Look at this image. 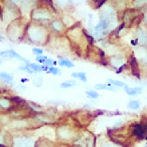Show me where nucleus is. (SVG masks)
Wrapping results in <instances>:
<instances>
[{"label": "nucleus", "mask_w": 147, "mask_h": 147, "mask_svg": "<svg viewBox=\"0 0 147 147\" xmlns=\"http://www.w3.org/2000/svg\"><path fill=\"white\" fill-rule=\"evenodd\" d=\"M50 40H51V31L48 26L36 23V22L27 23L24 42L35 44L38 47H44L50 43Z\"/></svg>", "instance_id": "f257e3e1"}, {"label": "nucleus", "mask_w": 147, "mask_h": 147, "mask_svg": "<svg viewBox=\"0 0 147 147\" xmlns=\"http://www.w3.org/2000/svg\"><path fill=\"white\" fill-rule=\"evenodd\" d=\"M80 131L82 130L75 124L63 122V123H59L56 126V139H58L59 143L74 144L76 142Z\"/></svg>", "instance_id": "f03ea898"}, {"label": "nucleus", "mask_w": 147, "mask_h": 147, "mask_svg": "<svg viewBox=\"0 0 147 147\" xmlns=\"http://www.w3.org/2000/svg\"><path fill=\"white\" fill-rule=\"evenodd\" d=\"M26 28H27V23H24L23 19L19 18L7 26L5 38L12 43H23L26 36Z\"/></svg>", "instance_id": "7ed1b4c3"}, {"label": "nucleus", "mask_w": 147, "mask_h": 147, "mask_svg": "<svg viewBox=\"0 0 147 147\" xmlns=\"http://www.w3.org/2000/svg\"><path fill=\"white\" fill-rule=\"evenodd\" d=\"M50 5H36L31 12H30V19L31 22H36V23L44 24V26H48L51 23V20L54 19V9L48 8Z\"/></svg>", "instance_id": "20e7f679"}, {"label": "nucleus", "mask_w": 147, "mask_h": 147, "mask_svg": "<svg viewBox=\"0 0 147 147\" xmlns=\"http://www.w3.org/2000/svg\"><path fill=\"white\" fill-rule=\"evenodd\" d=\"M1 13V18H3V23L4 24H9L13 20L22 18V11L20 8L13 4L11 0H5V4H4V12H0Z\"/></svg>", "instance_id": "39448f33"}, {"label": "nucleus", "mask_w": 147, "mask_h": 147, "mask_svg": "<svg viewBox=\"0 0 147 147\" xmlns=\"http://www.w3.org/2000/svg\"><path fill=\"white\" fill-rule=\"evenodd\" d=\"M36 138L34 134H27L26 131L13 134L12 136V147H35Z\"/></svg>", "instance_id": "423d86ee"}, {"label": "nucleus", "mask_w": 147, "mask_h": 147, "mask_svg": "<svg viewBox=\"0 0 147 147\" xmlns=\"http://www.w3.org/2000/svg\"><path fill=\"white\" fill-rule=\"evenodd\" d=\"M107 64L119 74L122 71H124L126 67H128V59H127V56H124L122 54H112L109 56Z\"/></svg>", "instance_id": "0eeeda50"}, {"label": "nucleus", "mask_w": 147, "mask_h": 147, "mask_svg": "<svg viewBox=\"0 0 147 147\" xmlns=\"http://www.w3.org/2000/svg\"><path fill=\"white\" fill-rule=\"evenodd\" d=\"M140 11L142 9H135V8H128V9H124L123 11V15H122V24L124 27H132L135 22L139 20V15H140Z\"/></svg>", "instance_id": "6e6552de"}, {"label": "nucleus", "mask_w": 147, "mask_h": 147, "mask_svg": "<svg viewBox=\"0 0 147 147\" xmlns=\"http://www.w3.org/2000/svg\"><path fill=\"white\" fill-rule=\"evenodd\" d=\"M134 58H135L139 70H146L147 71V48L142 46H138L134 48Z\"/></svg>", "instance_id": "1a4fd4ad"}, {"label": "nucleus", "mask_w": 147, "mask_h": 147, "mask_svg": "<svg viewBox=\"0 0 147 147\" xmlns=\"http://www.w3.org/2000/svg\"><path fill=\"white\" fill-rule=\"evenodd\" d=\"M48 28H50L51 32H54L56 35H63V34L67 32V30H68L66 23H64L62 19H59V18H54V19L51 20V23L48 24Z\"/></svg>", "instance_id": "9d476101"}, {"label": "nucleus", "mask_w": 147, "mask_h": 147, "mask_svg": "<svg viewBox=\"0 0 147 147\" xmlns=\"http://www.w3.org/2000/svg\"><path fill=\"white\" fill-rule=\"evenodd\" d=\"M15 106H16L15 98L0 94V110H1V112H11L13 109H16Z\"/></svg>", "instance_id": "9b49d317"}, {"label": "nucleus", "mask_w": 147, "mask_h": 147, "mask_svg": "<svg viewBox=\"0 0 147 147\" xmlns=\"http://www.w3.org/2000/svg\"><path fill=\"white\" fill-rule=\"evenodd\" d=\"M95 147H124L123 143H119L114 140L112 138H106V136H98Z\"/></svg>", "instance_id": "f8f14e48"}, {"label": "nucleus", "mask_w": 147, "mask_h": 147, "mask_svg": "<svg viewBox=\"0 0 147 147\" xmlns=\"http://www.w3.org/2000/svg\"><path fill=\"white\" fill-rule=\"evenodd\" d=\"M12 134L9 130L0 127V147H12Z\"/></svg>", "instance_id": "ddd939ff"}, {"label": "nucleus", "mask_w": 147, "mask_h": 147, "mask_svg": "<svg viewBox=\"0 0 147 147\" xmlns=\"http://www.w3.org/2000/svg\"><path fill=\"white\" fill-rule=\"evenodd\" d=\"M135 38L138 44L147 48V26H139L135 31Z\"/></svg>", "instance_id": "4468645a"}, {"label": "nucleus", "mask_w": 147, "mask_h": 147, "mask_svg": "<svg viewBox=\"0 0 147 147\" xmlns=\"http://www.w3.org/2000/svg\"><path fill=\"white\" fill-rule=\"evenodd\" d=\"M132 134L136 139H143L147 136V128L144 127L143 124L140 123H135L132 124Z\"/></svg>", "instance_id": "2eb2a0df"}, {"label": "nucleus", "mask_w": 147, "mask_h": 147, "mask_svg": "<svg viewBox=\"0 0 147 147\" xmlns=\"http://www.w3.org/2000/svg\"><path fill=\"white\" fill-rule=\"evenodd\" d=\"M35 147H60L58 140H51L48 138H38Z\"/></svg>", "instance_id": "dca6fc26"}, {"label": "nucleus", "mask_w": 147, "mask_h": 147, "mask_svg": "<svg viewBox=\"0 0 147 147\" xmlns=\"http://www.w3.org/2000/svg\"><path fill=\"white\" fill-rule=\"evenodd\" d=\"M94 88L96 90V91H111V92H118L119 91L118 87L110 84V83H96V84L94 86Z\"/></svg>", "instance_id": "f3484780"}, {"label": "nucleus", "mask_w": 147, "mask_h": 147, "mask_svg": "<svg viewBox=\"0 0 147 147\" xmlns=\"http://www.w3.org/2000/svg\"><path fill=\"white\" fill-rule=\"evenodd\" d=\"M0 80L3 82V83H5V86H13V80H15V78L12 76L9 72H7V71H1L0 72Z\"/></svg>", "instance_id": "a211bd4d"}, {"label": "nucleus", "mask_w": 147, "mask_h": 147, "mask_svg": "<svg viewBox=\"0 0 147 147\" xmlns=\"http://www.w3.org/2000/svg\"><path fill=\"white\" fill-rule=\"evenodd\" d=\"M54 3L59 8H68V7H72V5L78 4L79 0H54Z\"/></svg>", "instance_id": "6ab92c4d"}, {"label": "nucleus", "mask_w": 147, "mask_h": 147, "mask_svg": "<svg viewBox=\"0 0 147 147\" xmlns=\"http://www.w3.org/2000/svg\"><path fill=\"white\" fill-rule=\"evenodd\" d=\"M124 92L130 95V96H135V95H140V94L143 92V87H130V86H126L124 87Z\"/></svg>", "instance_id": "aec40b11"}, {"label": "nucleus", "mask_w": 147, "mask_h": 147, "mask_svg": "<svg viewBox=\"0 0 147 147\" xmlns=\"http://www.w3.org/2000/svg\"><path fill=\"white\" fill-rule=\"evenodd\" d=\"M71 78L72 79H76V80L82 82V83H87V75H86L84 71H79V72H72L71 74Z\"/></svg>", "instance_id": "412c9836"}, {"label": "nucleus", "mask_w": 147, "mask_h": 147, "mask_svg": "<svg viewBox=\"0 0 147 147\" xmlns=\"http://www.w3.org/2000/svg\"><path fill=\"white\" fill-rule=\"evenodd\" d=\"M58 64L59 66L64 67V68H74L75 67V64H74L72 60H70V59L67 58H59L58 59Z\"/></svg>", "instance_id": "4be33fe9"}, {"label": "nucleus", "mask_w": 147, "mask_h": 147, "mask_svg": "<svg viewBox=\"0 0 147 147\" xmlns=\"http://www.w3.org/2000/svg\"><path fill=\"white\" fill-rule=\"evenodd\" d=\"M75 86H78L76 79H70V80L62 82V83L59 84V87H60L62 90H67V88H72V87H75Z\"/></svg>", "instance_id": "5701e85b"}, {"label": "nucleus", "mask_w": 147, "mask_h": 147, "mask_svg": "<svg viewBox=\"0 0 147 147\" xmlns=\"http://www.w3.org/2000/svg\"><path fill=\"white\" fill-rule=\"evenodd\" d=\"M27 106H30V107H31V110H34L36 114H42V112H46L47 111V110L44 109L42 105H38V103H35V102H27Z\"/></svg>", "instance_id": "b1692460"}, {"label": "nucleus", "mask_w": 147, "mask_h": 147, "mask_svg": "<svg viewBox=\"0 0 147 147\" xmlns=\"http://www.w3.org/2000/svg\"><path fill=\"white\" fill-rule=\"evenodd\" d=\"M147 7V0H132L131 1V8L135 9H143Z\"/></svg>", "instance_id": "393cba45"}, {"label": "nucleus", "mask_w": 147, "mask_h": 147, "mask_svg": "<svg viewBox=\"0 0 147 147\" xmlns=\"http://www.w3.org/2000/svg\"><path fill=\"white\" fill-rule=\"evenodd\" d=\"M140 102L138 100V99H131V100L127 103V109L130 110V111H138V110L140 109Z\"/></svg>", "instance_id": "a878e982"}, {"label": "nucleus", "mask_w": 147, "mask_h": 147, "mask_svg": "<svg viewBox=\"0 0 147 147\" xmlns=\"http://www.w3.org/2000/svg\"><path fill=\"white\" fill-rule=\"evenodd\" d=\"M106 3H107V0H88V4L94 9H100Z\"/></svg>", "instance_id": "bb28decb"}, {"label": "nucleus", "mask_w": 147, "mask_h": 147, "mask_svg": "<svg viewBox=\"0 0 147 147\" xmlns=\"http://www.w3.org/2000/svg\"><path fill=\"white\" fill-rule=\"evenodd\" d=\"M86 96L90 98V99H94V100H96V99H99L100 98V94H99V91H96V90H86Z\"/></svg>", "instance_id": "cd10ccee"}, {"label": "nucleus", "mask_w": 147, "mask_h": 147, "mask_svg": "<svg viewBox=\"0 0 147 147\" xmlns=\"http://www.w3.org/2000/svg\"><path fill=\"white\" fill-rule=\"evenodd\" d=\"M28 66H30V68H31L32 71H34V72L35 74H40V72H43V67H42V64H40V63H32V62H30V64H28Z\"/></svg>", "instance_id": "c85d7f7f"}, {"label": "nucleus", "mask_w": 147, "mask_h": 147, "mask_svg": "<svg viewBox=\"0 0 147 147\" xmlns=\"http://www.w3.org/2000/svg\"><path fill=\"white\" fill-rule=\"evenodd\" d=\"M107 83H110V84H112V86H115V87H118V88H124V87L127 86L124 82L116 80V79H109V80H107Z\"/></svg>", "instance_id": "c756f323"}, {"label": "nucleus", "mask_w": 147, "mask_h": 147, "mask_svg": "<svg viewBox=\"0 0 147 147\" xmlns=\"http://www.w3.org/2000/svg\"><path fill=\"white\" fill-rule=\"evenodd\" d=\"M47 74H51V75L60 76V75H62V70H60V68H58L56 66H54V67H50V68L47 70Z\"/></svg>", "instance_id": "7c9ffc66"}, {"label": "nucleus", "mask_w": 147, "mask_h": 147, "mask_svg": "<svg viewBox=\"0 0 147 147\" xmlns=\"http://www.w3.org/2000/svg\"><path fill=\"white\" fill-rule=\"evenodd\" d=\"M32 83H34V86L35 87H38V88H40V87H43V83H44V79H43L42 76H35L34 79H32Z\"/></svg>", "instance_id": "2f4dec72"}, {"label": "nucleus", "mask_w": 147, "mask_h": 147, "mask_svg": "<svg viewBox=\"0 0 147 147\" xmlns=\"http://www.w3.org/2000/svg\"><path fill=\"white\" fill-rule=\"evenodd\" d=\"M18 71H23V72H27V74H30V75H34V71L30 68V66L28 64H23V66H19L18 67Z\"/></svg>", "instance_id": "473e14b6"}, {"label": "nucleus", "mask_w": 147, "mask_h": 147, "mask_svg": "<svg viewBox=\"0 0 147 147\" xmlns=\"http://www.w3.org/2000/svg\"><path fill=\"white\" fill-rule=\"evenodd\" d=\"M47 59H48V56L47 55H36L35 56V62L36 63H40V64H44V63L47 62Z\"/></svg>", "instance_id": "72a5a7b5"}, {"label": "nucleus", "mask_w": 147, "mask_h": 147, "mask_svg": "<svg viewBox=\"0 0 147 147\" xmlns=\"http://www.w3.org/2000/svg\"><path fill=\"white\" fill-rule=\"evenodd\" d=\"M0 59H3V60H12L7 50H1V51H0Z\"/></svg>", "instance_id": "f704fd0d"}, {"label": "nucleus", "mask_w": 147, "mask_h": 147, "mask_svg": "<svg viewBox=\"0 0 147 147\" xmlns=\"http://www.w3.org/2000/svg\"><path fill=\"white\" fill-rule=\"evenodd\" d=\"M32 54L35 55V56L36 55H43L44 54V48H43V47H38V46L32 47Z\"/></svg>", "instance_id": "c9c22d12"}, {"label": "nucleus", "mask_w": 147, "mask_h": 147, "mask_svg": "<svg viewBox=\"0 0 147 147\" xmlns=\"http://www.w3.org/2000/svg\"><path fill=\"white\" fill-rule=\"evenodd\" d=\"M44 64H46L47 67H48V68H50V67H54V66H58V60H54V59H51V58H48L47 59V62L44 63Z\"/></svg>", "instance_id": "e433bc0d"}, {"label": "nucleus", "mask_w": 147, "mask_h": 147, "mask_svg": "<svg viewBox=\"0 0 147 147\" xmlns=\"http://www.w3.org/2000/svg\"><path fill=\"white\" fill-rule=\"evenodd\" d=\"M48 105H55V106H67L68 103L64 100H50L48 102Z\"/></svg>", "instance_id": "4c0bfd02"}, {"label": "nucleus", "mask_w": 147, "mask_h": 147, "mask_svg": "<svg viewBox=\"0 0 147 147\" xmlns=\"http://www.w3.org/2000/svg\"><path fill=\"white\" fill-rule=\"evenodd\" d=\"M142 11H144L142 12V23H143V26H147V7L143 8Z\"/></svg>", "instance_id": "58836bf2"}, {"label": "nucleus", "mask_w": 147, "mask_h": 147, "mask_svg": "<svg viewBox=\"0 0 147 147\" xmlns=\"http://www.w3.org/2000/svg\"><path fill=\"white\" fill-rule=\"evenodd\" d=\"M123 124H124V120L119 119V120H116L115 123L112 124V128H120V127H123Z\"/></svg>", "instance_id": "ea45409f"}, {"label": "nucleus", "mask_w": 147, "mask_h": 147, "mask_svg": "<svg viewBox=\"0 0 147 147\" xmlns=\"http://www.w3.org/2000/svg\"><path fill=\"white\" fill-rule=\"evenodd\" d=\"M39 1L44 5H50V7H52V4H54V0H39Z\"/></svg>", "instance_id": "a19ab883"}, {"label": "nucleus", "mask_w": 147, "mask_h": 147, "mask_svg": "<svg viewBox=\"0 0 147 147\" xmlns=\"http://www.w3.org/2000/svg\"><path fill=\"white\" fill-rule=\"evenodd\" d=\"M83 109H86V110H92L94 106L92 105H83Z\"/></svg>", "instance_id": "79ce46f5"}, {"label": "nucleus", "mask_w": 147, "mask_h": 147, "mask_svg": "<svg viewBox=\"0 0 147 147\" xmlns=\"http://www.w3.org/2000/svg\"><path fill=\"white\" fill-rule=\"evenodd\" d=\"M16 88H18V90H26L27 87H26V86H23V84H20V86H18Z\"/></svg>", "instance_id": "37998d69"}, {"label": "nucleus", "mask_w": 147, "mask_h": 147, "mask_svg": "<svg viewBox=\"0 0 147 147\" xmlns=\"http://www.w3.org/2000/svg\"><path fill=\"white\" fill-rule=\"evenodd\" d=\"M0 42H5V36L4 35H0Z\"/></svg>", "instance_id": "c03bdc74"}, {"label": "nucleus", "mask_w": 147, "mask_h": 147, "mask_svg": "<svg viewBox=\"0 0 147 147\" xmlns=\"http://www.w3.org/2000/svg\"><path fill=\"white\" fill-rule=\"evenodd\" d=\"M60 147H72V144H63V143H60Z\"/></svg>", "instance_id": "a18cd8bd"}, {"label": "nucleus", "mask_w": 147, "mask_h": 147, "mask_svg": "<svg viewBox=\"0 0 147 147\" xmlns=\"http://www.w3.org/2000/svg\"><path fill=\"white\" fill-rule=\"evenodd\" d=\"M20 82H22V83H27V82H28V79H26V78H23V79H22V80H20Z\"/></svg>", "instance_id": "49530a36"}, {"label": "nucleus", "mask_w": 147, "mask_h": 147, "mask_svg": "<svg viewBox=\"0 0 147 147\" xmlns=\"http://www.w3.org/2000/svg\"><path fill=\"white\" fill-rule=\"evenodd\" d=\"M1 23H3V18H1V13H0V26H1Z\"/></svg>", "instance_id": "de8ad7c7"}, {"label": "nucleus", "mask_w": 147, "mask_h": 147, "mask_svg": "<svg viewBox=\"0 0 147 147\" xmlns=\"http://www.w3.org/2000/svg\"><path fill=\"white\" fill-rule=\"evenodd\" d=\"M72 147H83V146H79V144H72Z\"/></svg>", "instance_id": "09e8293b"}, {"label": "nucleus", "mask_w": 147, "mask_h": 147, "mask_svg": "<svg viewBox=\"0 0 147 147\" xmlns=\"http://www.w3.org/2000/svg\"><path fill=\"white\" fill-rule=\"evenodd\" d=\"M1 63H3V59H0V64H1Z\"/></svg>", "instance_id": "8fccbe9b"}, {"label": "nucleus", "mask_w": 147, "mask_h": 147, "mask_svg": "<svg viewBox=\"0 0 147 147\" xmlns=\"http://www.w3.org/2000/svg\"><path fill=\"white\" fill-rule=\"evenodd\" d=\"M0 114H1V110H0Z\"/></svg>", "instance_id": "3c124183"}, {"label": "nucleus", "mask_w": 147, "mask_h": 147, "mask_svg": "<svg viewBox=\"0 0 147 147\" xmlns=\"http://www.w3.org/2000/svg\"><path fill=\"white\" fill-rule=\"evenodd\" d=\"M146 147H147V144H146Z\"/></svg>", "instance_id": "603ef678"}]
</instances>
